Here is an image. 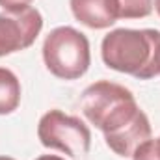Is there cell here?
Wrapping results in <instances>:
<instances>
[{
    "instance_id": "obj_1",
    "label": "cell",
    "mask_w": 160,
    "mask_h": 160,
    "mask_svg": "<svg viewBox=\"0 0 160 160\" xmlns=\"http://www.w3.org/2000/svg\"><path fill=\"white\" fill-rule=\"evenodd\" d=\"M80 110L91 125L102 130L106 145L119 157H132L151 138L147 114L138 106L134 93L121 84L99 80L88 86L80 97Z\"/></svg>"
},
{
    "instance_id": "obj_2",
    "label": "cell",
    "mask_w": 160,
    "mask_h": 160,
    "mask_svg": "<svg viewBox=\"0 0 160 160\" xmlns=\"http://www.w3.org/2000/svg\"><path fill=\"white\" fill-rule=\"evenodd\" d=\"M101 56L106 67L149 80L160 75V30L116 28L104 36Z\"/></svg>"
},
{
    "instance_id": "obj_3",
    "label": "cell",
    "mask_w": 160,
    "mask_h": 160,
    "mask_svg": "<svg viewBox=\"0 0 160 160\" xmlns=\"http://www.w3.org/2000/svg\"><path fill=\"white\" fill-rule=\"evenodd\" d=\"M43 62L56 78L77 80L91 63L89 41L73 26H58L45 38Z\"/></svg>"
},
{
    "instance_id": "obj_4",
    "label": "cell",
    "mask_w": 160,
    "mask_h": 160,
    "mask_svg": "<svg viewBox=\"0 0 160 160\" xmlns=\"http://www.w3.org/2000/svg\"><path fill=\"white\" fill-rule=\"evenodd\" d=\"M38 138L43 147L62 151L73 158L88 155L91 147L89 127L80 118L69 116L62 110L43 114L38 125Z\"/></svg>"
},
{
    "instance_id": "obj_5",
    "label": "cell",
    "mask_w": 160,
    "mask_h": 160,
    "mask_svg": "<svg viewBox=\"0 0 160 160\" xmlns=\"http://www.w3.org/2000/svg\"><path fill=\"white\" fill-rule=\"evenodd\" d=\"M43 28V15L34 6L0 13V58L34 45Z\"/></svg>"
},
{
    "instance_id": "obj_6",
    "label": "cell",
    "mask_w": 160,
    "mask_h": 160,
    "mask_svg": "<svg viewBox=\"0 0 160 160\" xmlns=\"http://www.w3.org/2000/svg\"><path fill=\"white\" fill-rule=\"evenodd\" d=\"M75 19L93 30L110 28L119 17V0H71Z\"/></svg>"
},
{
    "instance_id": "obj_7",
    "label": "cell",
    "mask_w": 160,
    "mask_h": 160,
    "mask_svg": "<svg viewBox=\"0 0 160 160\" xmlns=\"http://www.w3.org/2000/svg\"><path fill=\"white\" fill-rule=\"evenodd\" d=\"M21 104V82L13 71L0 67V116L15 112Z\"/></svg>"
},
{
    "instance_id": "obj_8",
    "label": "cell",
    "mask_w": 160,
    "mask_h": 160,
    "mask_svg": "<svg viewBox=\"0 0 160 160\" xmlns=\"http://www.w3.org/2000/svg\"><path fill=\"white\" fill-rule=\"evenodd\" d=\"M153 11V0H119L121 19H142Z\"/></svg>"
},
{
    "instance_id": "obj_9",
    "label": "cell",
    "mask_w": 160,
    "mask_h": 160,
    "mask_svg": "<svg viewBox=\"0 0 160 160\" xmlns=\"http://www.w3.org/2000/svg\"><path fill=\"white\" fill-rule=\"evenodd\" d=\"M132 160H160V136L155 140H147L143 142L134 153Z\"/></svg>"
},
{
    "instance_id": "obj_10",
    "label": "cell",
    "mask_w": 160,
    "mask_h": 160,
    "mask_svg": "<svg viewBox=\"0 0 160 160\" xmlns=\"http://www.w3.org/2000/svg\"><path fill=\"white\" fill-rule=\"evenodd\" d=\"M32 0H0V6L4 9H17V8H24L30 6Z\"/></svg>"
},
{
    "instance_id": "obj_11",
    "label": "cell",
    "mask_w": 160,
    "mask_h": 160,
    "mask_svg": "<svg viewBox=\"0 0 160 160\" xmlns=\"http://www.w3.org/2000/svg\"><path fill=\"white\" fill-rule=\"evenodd\" d=\"M36 160H65V158H62L58 155H43V157H38Z\"/></svg>"
},
{
    "instance_id": "obj_12",
    "label": "cell",
    "mask_w": 160,
    "mask_h": 160,
    "mask_svg": "<svg viewBox=\"0 0 160 160\" xmlns=\"http://www.w3.org/2000/svg\"><path fill=\"white\" fill-rule=\"evenodd\" d=\"M155 9H157V13L160 15V0H155Z\"/></svg>"
},
{
    "instance_id": "obj_13",
    "label": "cell",
    "mask_w": 160,
    "mask_h": 160,
    "mask_svg": "<svg viewBox=\"0 0 160 160\" xmlns=\"http://www.w3.org/2000/svg\"><path fill=\"white\" fill-rule=\"evenodd\" d=\"M0 160H15V158H11V157H0Z\"/></svg>"
}]
</instances>
